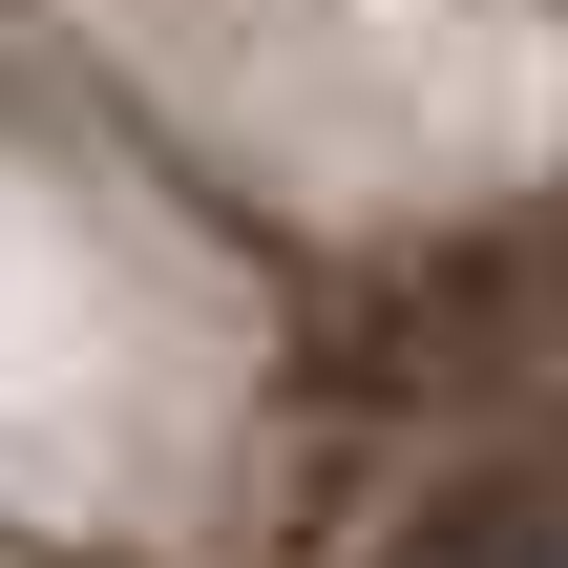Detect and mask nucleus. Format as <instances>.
Segmentation results:
<instances>
[{"mask_svg":"<svg viewBox=\"0 0 568 568\" xmlns=\"http://www.w3.org/2000/svg\"><path fill=\"white\" fill-rule=\"evenodd\" d=\"M379 568H568V443H527V464H485L464 506H422Z\"/></svg>","mask_w":568,"mask_h":568,"instance_id":"1","label":"nucleus"}]
</instances>
